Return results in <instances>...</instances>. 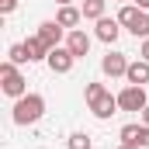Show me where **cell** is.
<instances>
[{
    "label": "cell",
    "instance_id": "cell-20",
    "mask_svg": "<svg viewBox=\"0 0 149 149\" xmlns=\"http://www.w3.org/2000/svg\"><path fill=\"white\" fill-rule=\"evenodd\" d=\"M139 59L149 63V38H142V45H139Z\"/></svg>",
    "mask_w": 149,
    "mask_h": 149
},
{
    "label": "cell",
    "instance_id": "cell-17",
    "mask_svg": "<svg viewBox=\"0 0 149 149\" xmlns=\"http://www.w3.org/2000/svg\"><path fill=\"white\" fill-rule=\"evenodd\" d=\"M70 149H90V135L87 132H73L70 135Z\"/></svg>",
    "mask_w": 149,
    "mask_h": 149
},
{
    "label": "cell",
    "instance_id": "cell-10",
    "mask_svg": "<svg viewBox=\"0 0 149 149\" xmlns=\"http://www.w3.org/2000/svg\"><path fill=\"white\" fill-rule=\"evenodd\" d=\"M125 80H128V83H135V87H146V83H149V63H146V59H132V63H128Z\"/></svg>",
    "mask_w": 149,
    "mask_h": 149
},
{
    "label": "cell",
    "instance_id": "cell-5",
    "mask_svg": "<svg viewBox=\"0 0 149 149\" xmlns=\"http://www.w3.org/2000/svg\"><path fill=\"white\" fill-rule=\"evenodd\" d=\"M45 63H49V70H52V73L66 76V73H70V70H73L76 56H73V52H70V49H66V45H56V49L49 52V59H45Z\"/></svg>",
    "mask_w": 149,
    "mask_h": 149
},
{
    "label": "cell",
    "instance_id": "cell-13",
    "mask_svg": "<svg viewBox=\"0 0 149 149\" xmlns=\"http://www.w3.org/2000/svg\"><path fill=\"white\" fill-rule=\"evenodd\" d=\"M104 3H108V0H83L80 10H83L87 21H101V17H104Z\"/></svg>",
    "mask_w": 149,
    "mask_h": 149
},
{
    "label": "cell",
    "instance_id": "cell-25",
    "mask_svg": "<svg viewBox=\"0 0 149 149\" xmlns=\"http://www.w3.org/2000/svg\"><path fill=\"white\" fill-rule=\"evenodd\" d=\"M118 3H121V0H118Z\"/></svg>",
    "mask_w": 149,
    "mask_h": 149
},
{
    "label": "cell",
    "instance_id": "cell-15",
    "mask_svg": "<svg viewBox=\"0 0 149 149\" xmlns=\"http://www.w3.org/2000/svg\"><path fill=\"white\" fill-rule=\"evenodd\" d=\"M7 59H10L14 66H24V63H31V59H28V49H24V42H14V45L7 49Z\"/></svg>",
    "mask_w": 149,
    "mask_h": 149
},
{
    "label": "cell",
    "instance_id": "cell-12",
    "mask_svg": "<svg viewBox=\"0 0 149 149\" xmlns=\"http://www.w3.org/2000/svg\"><path fill=\"white\" fill-rule=\"evenodd\" d=\"M24 49H28V59H31V63H42V59H49V52H52V49H49V45H45L38 35L24 38Z\"/></svg>",
    "mask_w": 149,
    "mask_h": 149
},
{
    "label": "cell",
    "instance_id": "cell-16",
    "mask_svg": "<svg viewBox=\"0 0 149 149\" xmlns=\"http://www.w3.org/2000/svg\"><path fill=\"white\" fill-rule=\"evenodd\" d=\"M132 35L135 38H149V10H139V17L132 24Z\"/></svg>",
    "mask_w": 149,
    "mask_h": 149
},
{
    "label": "cell",
    "instance_id": "cell-24",
    "mask_svg": "<svg viewBox=\"0 0 149 149\" xmlns=\"http://www.w3.org/2000/svg\"><path fill=\"white\" fill-rule=\"evenodd\" d=\"M56 3H59V7H66V3H73V0H56Z\"/></svg>",
    "mask_w": 149,
    "mask_h": 149
},
{
    "label": "cell",
    "instance_id": "cell-2",
    "mask_svg": "<svg viewBox=\"0 0 149 149\" xmlns=\"http://www.w3.org/2000/svg\"><path fill=\"white\" fill-rule=\"evenodd\" d=\"M42 114H45V97H42V94H24V97H17V101H14L10 118H14V125L28 128V125L42 121Z\"/></svg>",
    "mask_w": 149,
    "mask_h": 149
},
{
    "label": "cell",
    "instance_id": "cell-6",
    "mask_svg": "<svg viewBox=\"0 0 149 149\" xmlns=\"http://www.w3.org/2000/svg\"><path fill=\"white\" fill-rule=\"evenodd\" d=\"M101 73L111 76V80H114V76H125V73H128V59H125V52H114V49H111V52L101 59Z\"/></svg>",
    "mask_w": 149,
    "mask_h": 149
},
{
    "label": "cell",
    "instance_id": "cell-1",
    "mask_svg": "<svg viewBox=\"0 0 149 149\" xmlns=\"http://www.w3.org/2000/svg\"><path fill=\"white\" fill-rule=\"evenodd\" d=\"M83 101H87L90 114L101 118V121H108L114 111H121V108H118V97H111V90H108L104 83H87V87H83Z\"/></svg>",
    "mask_w": 149,
    "mask_h": 149
},
{
    "label": "cell",
    "instance_id": "cell-21",
    "mask_svg": "<svg viewBox=\"0 0 149 149\" xmlns=\"http://www.w3.org/2000/svg\"><path fill=\"white\" fill-rule=\"evenodd\" d=\"M139 118H142V125H149V104L142 108V111H139Z\"/></svg>",
    "mask_w": 149,
    "mask_h": 149
},
{
    "label": "cell",
    "instance_id": "cell-14",
    "mask_svg": "<svg viewBox=\"0 0 149 149\" xmlns=\"http://www.w3.org/2000/svg\"><path fill=\"white\" fill-rule=\"evenodd\" d=\"M139 10H142V7H135V3H125V7L118 10V21H121V28H125V31H132V24H135Z\"/></svg>",
    "mask_w": 149,
    "mask_h": 149
},
{
    "label": "cell",
    "instance_id": "cell-19",
    "mask_svg": "<svg viewBox=\"0 0 149 149\" xmlns=\"http://www.w3.org/2000/svg\"><path fill=\"white\" fill-rule=\"evenodd\" d=\"M17 10V0H0V14H14Z\"/></svg>",
    "mask_w": 149,
    "mask_h": 149
},
{
    "label": "cell",
    "instance_id": "cell-7",
    "mask_svg": "<svg viewBox=\"0 0 149 149\" xmlns=\"http://www.w3.org/2000/svg\"><path fill=\"white\" fill-rule=\"evenodd\" d=\"M66 49L73 52L76 59H83V56L90 52V35H87L83 28H73V31H66Z\"/></svg>",
    "mask_w": 149,
    "mask_h": 149
},
{
    "label": "cell",
    "instance_id": "cell-4",
    "mask_svg": "<svg viewBox=\"0 0 149 149\" xmlns=\"http://www.w3.org/2000/svg\"><path fill=\"white\" fill-rule=\"evenodd\" d=\"M146 104H149L146 87H135V83H128V87L118 94V108H121V111H142Z\"/></svg>",
    "mask_w": 149,
    "mask_h": 149
},
{
    "label": "cell",
    "instance_id": "cell-23",
    "mask_svg": "<svg viewBox=\"0 0 149 149\" xmlns=\"http://www.w3.org/2000/svg\"><path fill=\"white\" fill-rule=\"evenodd\" d=\"M118 149H142V146H128V142H121V146H118Z\"/></svg>",
    "mask_w": 149,
    "mask_h": 149
},
{
    "label": "cell",
    "instance_id": "cell-8",
    "mask_svg": "<svg viewBox=\"0 0 149 149\" xmlns=\"http://www.w3.org/2000/svg\"><path fill=\"white\" fill-rule=\"evenodd\" d=\"M94 35L101 38V42H108V45H114L118 35H121V21H118V17H101L97 28H94Z\"/></svg>",
    "mask_w": 149,
    "mask_h": 149
},
{
    "label": "cell",
    "instance_id": "cell-22",
    "mask_svg": "<svg viewBox=\"0 0 149 149\" xmlns=\"http://www.w3.org/2000/svg\"><path fill=\"white\" fill-rule=\"evenodd\" d=\"M135 7H142V10H149V0H132Z\"/></svg>",
    "mask_w": 149,
    "mask_h": 149
},
{
    "label": "cell",
    "instance_id": "cell-11",
    "mask_svg": "<svg viewBox=\"0 0 149 149\" xmlns=\"http://www.w3.org/2000/svg\"><path fill=\"white\" fill-rule=\"evenodd\" d=\"M56 21H59L63 28H70V31H73L76 24L83 21V10H80V7H73V3H66V7H59V10H56Z\"/></svg>",
    "mask_w": 149,
    "mask_h": 149
},
{
    "label": "cell",
    "instance_id": "cell-9",
    "mask_svg": "<svg viewBox=\"0 0 149 149\" xmlns=\"http://www.w3.org/2000/svg\"><path fill=\"white\" fill-rule=\"evenodd\" d=\"M63 31H66V28H63L59 21H42V24H38V31H35V35L42 38V42H45L49 49H56V45L63 42Z\"/></svg>",
    "mask_w": 149,
    "mask_h": 149
},
{
    "label": "cell",
    "instance_id": "cell-3",
    "mask_svg": "<svg viewBox=\"0 0 149 149\" xmlns=\"http://www.w3.org/2000/svg\"><path fill=\"white\" fill-rule=\"evenodd\" d=\"M0 90H3L7 97H14V101L28 94V80L21 76V70H17L10 59H7V63H0Z\"/></svg>",
    "mask_w": 149,
    "mask_h": 149
},
{
    "label": "cell",
    "instance_id": "cell-18",
    "mask_svg": "<svg viewBox=\"0 0 149 149\" xmlns=\"http://www.w3.org/2000/svg\"><path fill=\"white\" fill-rule=\"evenodd\" d=\"M135 146L149 149V125H139V128H135Z\"/></svg>",
    "mask_w": 149,
    "mask_h": 149
}]
</instances>
